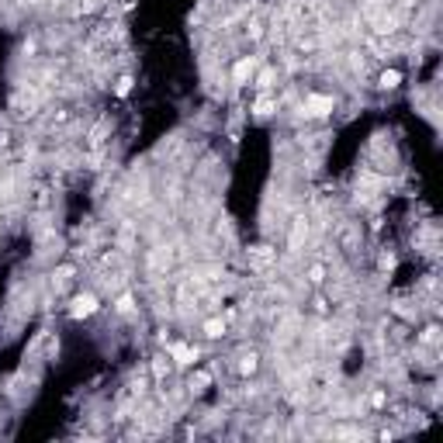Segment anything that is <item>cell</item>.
<instances>
[{
  "instance_id": "ba28073f",
  "label": "cell",
  "mask_w": 443,
  "mask_h": 443,
  "mask_svg": "<svg viewBox=\"0 0 443 443\" xmlns=\"http://www.w3.org/2000/svg\"><path fill=\"white\" fill-rule=\"evenodd\" d=\"M402 83V73L398 70H388V73H381V87H398Z\"/></svg>"
},
{
  "instance_id": "52a82bcc",
  "label": "cell",
  "mask_w": 443,
  "mask_h": 443,
  "mask_svg": "<svg viewBox=\"0 0 443 443\" xmlns=\"http://www.w3.org/2000/svg\"><path fill=\"white\" fill-rule=\"evenodd\" d=\"M205 332H208L212 339H218V336L225 332V326H222V319H208V322H205Z\"/></svg>"
},
{
  "instance_id": "277c9868",
  "label": "cell",
  "mask_w": 443,
  "mask_h": 443,
  "mask_svg": "<svg viewBox=\"0 0 443 443\" xmlns=\"http://www.w3.org/2000/svg\"><path fill=\"white\" fill-rule=\"evenodd\" d=\"M170 357H174L180 367H187V364H194V357H197V350H191V347H184V343H170Z\"/></svg>"
},
{
  "instance_id": "6da1fadb",
  "label": "cell",
  "mask_w": 443,
  "mask_h": 443,
  "mask_svg": "<svg viewBox=\"0 0 443 443\" xmlns=\"http://www.w3.org/2000/svg\"><path fill=\"white\" fill-rule=\"evenodd\" d=\"M305 115H312V118L332 115V97H326V94H309V97H305Z\"/></svg>"
},
{
  "instance_id": "30bf717a",
  "label": "cell",
  "mask_w": 443,
  "mask_h": 443,
  "mask_svg": "<svg viewBox=\"0 0 443 443\" xmlns=\"http://www.w3.org/2000/svg\"><path fill=\"white\" fill-rule=\"evenodd\" d=\"M239 370H243V374H253V370H256V357H243V360H239Z\"/></svg>"
},
{
  "instance_id": "8fae6325",
  "label": "cell",
  "mask_w": 443,
  "mask_h": 443,
  "mask_svg": "<svg viewBox=\"0 0 443 443\" xmlns=\"http://www.w3.org/2000/svg\"><path fill=\"white\" fill-rule=\"evenodd\" d=\"M270 111H274V100H267V97H263V100H256V115H260V118L270 115Z\"/></svg>"
},
{
  "instance_id": "8992f818",
  "label": "cell",
  "mask_w": 443,
  "mask_h": 443,
  "mask_svg": "<svg viewBox=\"0 0 443 443\" xmlns=\"http://www.w3.org/2000/svg\"><path fill=\"white\" fill-rule=\"evenodd\" d=\"M208 381H212V374H205V370H197L191 378V391H205L208 388Z\"/></svg>"
},
{
  "instance_id": "5bb4252c",
  "label": "cell",
  "mask_w": 443,
  "mask_h": 443,
  "mask_svg": "<svg viewBox=\"0 0 443 443\" xmlns=\"http://www.w3.org/2000/svg\"><path fill=\"white\" fill-rule=\"evenodd\" d=\"M132 309V298H128V294H121V298H118V312H128Z\"/></svg>"
},
{
  "instance_id": "7c38bea8",
  "label": "cell",
  "mask_w": 443,
  "mask_h": 443,
  "mask_svg": "<svg viewBox=\"0 0 443 443\" xmlns=\"http://www.w3.org/2000/svg\"><path fill=\"white\" fill-rule=\"evenodd\" d=\"M128 90H132V80H128V77H121V80H118V87H115V94H118V97H125Z\"/></svg>"
},
{
  "instance_id": "4fadbf2b",
  "label": "cell",
  "mask_w": 443,
  "mask_h": 443,
  "mask_svg": "<svg viewBox=\"0 0 443 443\" xmlns=\"http://www.w3.org/2000/svg\"><path fill=\"white\" fill-rule=\"evenodd\" d=\"M274 83V70H263L260 77H256V87H270Z\"/></svg>"
},
{
  "instance_id": "9a60e30c",
  "label": "cell",
  "mask_w": 443,
  "mask_h": 443,
  "mask_svg": "<svg viewBox=\"0 0 443 443\" xmlns=\"http://www.w3.org/2000/svg\"><path fill=\"white\" fill-rule=\"evenodd\" d=\"M97 4H100V0H83V11H94Z\"/></svg>"
},
{
  "instance_id": "7a4b0ae2",
  "label": "cell",
  "mask_w": 443,
  "mask_h": 443,
  "mask_svg": "<svg viewBox=\"0 0 443 443\" xmlns=\"http://www.w3.org/2000/svg\"><path fill=\"white\" fill-rule=\"evenodd\" d=\"M94 309H97V298H94V294H80V298H73L70 315H73V319H87V315H94Z\"/></svg>"
},
{
  "instance_id": "3957f363",
  "label": "cell",
  "mask_w": 443,
  "mask_h": 443,
  "mask_svg": "<svg viewBox=\"0 0 443 443\" xmlns=\"http://www.w3.org/2000/svg\"><path fill=\"white\" fill-rule=\"evenodd\" d=\"M253 70H256V59H239V62H235V66H232V80H235V83H246V80L253 77Z\"/></svg>"
},
{
  "instance_id": "9c48e42d",
  "label": "cell",
  "mask_w": 443,
  "mask_h": 443,
  "mask_svg": "<svg viewBox=\"0 0 443 443\" xmlns=\"http://www.w3.org/2000/svg\"><path fill=\"white\" fill-rule=\"evenodd\" d=\"M270 256H274V253H270L267 246H256V250H253V260H256V263H270Z\"/></svg>"
},
{
  "instance_id": "5b68a950",
  "label": "cell",
  "mask_w": 443,
  "mask_h": 443,
  "mask_svg": "<svg viewBox=\"0 0 443 443\" xmlns=\"http://www.w3.org/2000/svg\"><path fill=\"white\" fill-rule=\"evenodd\" d=\"M305 239H309V225H305V218H298L294 229H291V250H298Z\"/></svg>"
}]
</instances>
